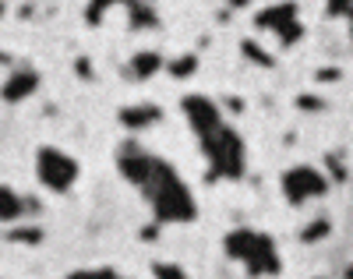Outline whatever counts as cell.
<instances>
[{
    "label": "cell",
    "instance_id": "6da1fadb",
    "mask_svg": "<svg viewBox=\"0 0 353 279\" xmlns=\"http://www.w3.org/2000/svg\"><path fill=\"white\" fill-rule=\"evenodd\" d=\"M117 166L128 177V184L141 191V198L149 202L152 215L159 223H191L198 209L194 195L184 184V177L176 173L166 160L152 156L149 148H141L138 142H124L117 152Z\"/></svg>",
    "mask_w": 353,
    "mask_h": 279
},
{
    "label": "cell",
    "instance_id": "7a4b0ae2",
    "mask_svg": "<svg viewBox=\"0 0 353 279\" xmlns=\"http://www.w3.org/2000/svg\"><path fill=\"white\" fill-rule=\"evenodd\" d=\"M184 117L188 128L198 135V145L205 152V160L212 166V177H241L244 170V145L237 131L223 120L219 106L209 96H184Z\"/></svg>",
    "mask_w": 353,
    "mask_h": 279
},
{
    "label": "cell",
    "instance_id": "3957f363",
    "mask_svg": "<svg viewBox=\"0 0 353 279\" xmlns=\"http://www.w3.org/2000/svg\"><path fill=\"white\" fill-rule=\"evenodd\" d=\"M226 255L233 262H241L251 276H276L279 272V251H276V244L272 237H265L258 230H233L226 237Z\"/></svg>",
    "mask_w": 353,
    "mask_h": 279
},
{
    "label": "cell",
    "instance_id": "277c9868",
    "mask_svg": "<svg viewBox=\"0 0 353 279\" xmlns=\"http://www.w3.org/2000/svg\"><path fill=\"white\" fill-rule=\"evenodd\" d=\"M36 177L46 191L53 195H68L78 177H81V163L74 156H68L64 148H57V145H43L36 152Z\"/></svg>",
    "mask_w": 353,
    "mask_h": 279
},
{
    "label": "cell",
    "instance_id": "5b68a950",
    "mask_svg": "<svg viewBox=\"0 0 353 279\" xmlns=\"http://www.w3.org/2000/svg\"><path fill=\"white\" fill-rule=\"evenodd\" d=\"M325 177H321L314 166H293L283 173V191L293 205H301V202H311L318 195H325Z\"/></svg>",
    "mask_w": 353,
    "mask_h": 279
},
{
    "label": "cell",
    "instance_id": "8992f818",
    "mask_svg": "<svg viewBox=\"0 0 353 279\" xmlns=\"http://www.w3.org/2000/svg\"><path fill=\"white\" fill-rule=\"evenodd\" d=\"M36 85H39V75H36L32 68H21V71H14V75L8 78V85L0 88V96H4L8 103H18V99H25V96H32Z\"/></svg>",
    "mask_w": 353,
    "mask_h": 279
},
{
    "label": "cell",
    "instance_id": "52a82bcc",
    "mask_svg": "<svg viewBox=\"0 0 353 279\" xmlns=\"http://www.w3.org/2000/svg\"><path fill=\"white\" fill-rule=\"evenodd\" d=\"M25 212H28L25 195H18L8 184H0V223H18Z\"/></svg>",
    "mask_w": 353,
    "mask_h": 279
},
{
    "label": "cell",
    "instance_id": "ba28073f",
    "mask_svg": "<svg viewBox=\"0 0 353 279\" xmlns=\"http://www.w3.org/2000/svg\"><path fill=\"white\" fill-rule=\"evenodd\" d=\"M156 120H159V110L156 106H131V110H124V124H131L134 131L152 128Z\"/></svg>",
    "mask_w": 353,
    "mask_h": 279
},
{
    "label": "cell",
    "instance_id": "9c48e42d",
    "mask_svg": "<svg viewBox=\"0 0 353 279\" xmlns=\"http://www.w3.org/2000/svg\"><path fill=\"white\" fill-rule=\"evenodd\" d=\"M68 279H124V276L113 269H81V272H71Z\"/></svg>",
    "mask_w": 353,
    "mask_h": 279
},
{
    "label": "cell",
    "instance_id": "30bf717a",
    "mask_svg": "<svg viewBox=\"0 0 353 279\" xmlns=\"http://www.w3.org/2000/svg\"><path fill=\"white\" fill-rule=\"evenodd\" d=\"M156 276L159 279H188L184 269H176V265H156Z\"/></svg>",
    "mask_w": 353,
    "mask_h": 279
},
{
    "label": "cell",
    "instance_id": "8fae6325",
    "mask_svg": "<svg viewBox=\"0 0 353 279\" xmlns=\"http://www.w3.org/2000/svg\"><path fill=\"white\" fill-rule=\"evenodd\" d=\"M329 11H332V15H343V11H353V0H329Z\"/></svg>",
    "mask_w": 353,
    "mask_h": 279
},
{
    "label": "cell",
    "instance_id": "7c38bea8",
    "mask_svg": "<svg viewBox=\"0 0 353 279\" xmlns=\"http://www.w3.org/2000/svg\"><path fill=\"white\" fill-rule=\"evenodd\" d=\"M233 4H244V0H233Z\"/></svg>",
    "mask_w": 353,
    "mask_h": 279
},
{
    "label": "cell",
    "instance_id": "4fadbf2b",
    "mask_svg": "<svg viewBox=\"0 0 353 279\" xmlns=\"http://www.w3.org/2000/svg\"><path fill=\"white\" fill-rule=\"evenodd\" d=\"M0 15H4V4H0Z\"/></svg>",
    "mask_w": 353,
    "mask_h": 279
}]
</instances>
